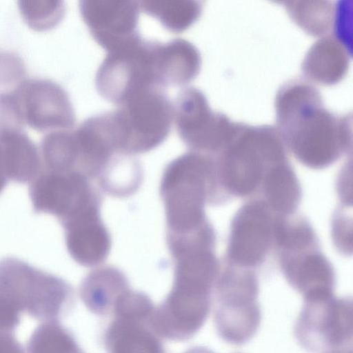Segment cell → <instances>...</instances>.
Wrapping results in <instances>:
<instances>
[{
	"mask_svg": "<svg viewBox=\"0 0 353 353\" xmlns=\"http://www.w3.org/2000/svg\"><path fill=\"white\" fill-rule=\"evenodd\" d=\"M276 129L295 157L305 165L325 167L352 143V114L327 110L311 82L293 79L284 83L275 99Z\"/></svg>",
	"mask_w": 353,
	"mask_h": 353,
	"instance_id": "6da1fadb",
	"label": "cell"
},
{
	"mask_svg": "<svg viewBox=\"0 0 353 353\" xmlns=\"http://www.w3.org/2000/svg\"><path fill=\"white\" fill-rule=\"evenodd\" d=\"M217 263L198 255L174 263L171 291L155 307L151 325L160 336L172 341L192 338L205 323L211 307Z\"/></svg>",
	"mask_w": 353,
	"mask_h": 353,
	"instance_id": "7a4b0ae2",
	"label": "cell"
},
{
	"mask_svg": "<svg viewBox=\"0 0 353 353\" xmlns=\"http://www.w3.org/2000/svg\"><path fill=\"white\" fill-rule=\"evenodd\" d=\"M212 164L195 151L183 154L165 168L160 183L166 219L167 237L192 235L208 225L204 203Z\"/></svg>",
	"mask_w": 353,
	"mask_h": 353,
	"instance_id": "3957f363",
	"label": "cell"
},
{
	"mask_svg": "<svg viewBox=\"0 0 353 353\" xmlns=\"http://www.w3.org/2000/svg\"><path fill=\"white\" fill-rule=\"evenodd\" d=\"M65 280L18 258L0 259V299L20 313L45 321H58L73 303Z\"/></svg>",
	"mask_w": 353,
	"mask_h": 353,
	"instance_id": "277c9868",
	"label": "cell"
},
{
	"mask_svg": "<svg viewBox=\"0 0 353 353\" xmlns=\"http://www.w3.org/2000/svg\"><path fill=\"white\" fill-rule=\"evenodd\" d=\"M283 141L274 126L239 122L235 134L222 150L228 187L239 195L252 192L267 165L285 162Z\"/></svg>",
	"mask_w": 353,
	"mask_h": 353,
	"instance_id": "5b68a950",
	"label": "cell"
},
{
	"mask_svg": "<svg viewBox=\"0 0 353 353\" xmlns=\"http://www.w3.org/2000/svg\"><path fill=\"white\" fill-rule=\"evenodd\" d=\"M114 111L120 153L133 156L149 152L168 137L173 121V104L163 90L143 91Z\"/></svg>",
	"mask_w": 353,
	"mask_h": 353,
	"instance_id": "8992f818",
	"label": "cell"
},
{
	"mask_svg": "<svg viewBox=\"0 0 353 353\" xmlns=\"http://www.w3.org/2000/svg\"><path fill=\"white\" fill-rule=\"evenodd\" d=\"M299 345L310 353L352 350V301L334 295L304 301L294 325Z\"/></svg>",
	"mask_w": 353,
	"mask_h": 353,
	"instance_id": "52a82bcc",
	"label": "cell"
},
{
	"mask_svg": "<svg viewBox=\"0 0 353 353\" xmlns=\"http://www.w3.org/2000/svg\"><path fill=\"white\" fill-rule=\"evenodd\" d=\"M152 43L141 39L107 53L95 78L97 90L102 97L119 105L143 91L161 89L154 74Z\"/></svg>",
	"mask_w": 353,
	"mask_h": 353,
	"instance_id": "ba28073f",
	"label": "cell"
},
{
	"mask_svg": "<svg viewBox=\"0 0 353 353\" xmlns=\"http://www.w3.org/2000/svg\"><path fill=\"white\" fill-rule=\"evenodd\" d=\"M261 320L254 276L233 274L223 279L214 307V325L221 339L230 344L243 345L254 336Z\"/></svg>",
	"mask_w": 353,
	"mask_h": 353,
	"instance_id": "9c48e42d",
	"label": "cell"
},
{
	"mask_svg": "<svg viewBox=\"0 0 353 353\" xmlns=\"http://www.w3.org/2000/svg\"><path fill=\"white\" fill-rule=\"evenodd\" d=\"M181 140L195 152L222 150L233 137L238 123L213 111L202 91L182 90L173 105V120Z\"/></svg>",
	"mask_w": 353,
	"mask_h": 353,
	"instance_id": "30bf717a",
	"label": "cell"
},
{
	"mask_svg": "<svg viewBox=\"0 0 353 353\" xmlns=\"http://www.w3.org/2000/svg\"><path fill=\"white\" fill-rule=\"evenodd\" d=\"M155 307L143 292L131 289L115 302L104 335L108 353H165L151 325Z\"/></svg>",
	"mask_w": 353,
	"mask_h": 353,
	"instance_id": "8fae6325",
	"label": "cell"
},
{
	"mask_svg": "<svg viewBox=\"0 0 353 353\" xmlns=\"http://www.w3.org/2000/svg\"><path fill=\"white\" fill-rule=\"evenodd\" d=\"M19 124L37 131L70 130L75 123L72 103L65 90L43 79L23 81L8 92Z\"/></svg>",
	"mask_w": 353,
	"mask_h": 353,
	"instance_id": "7c38bea8",
	"label": "cell"
},
{
	"mask_svg": "<svg viewBox=\"0 0 353 353\" xmlns=\"http://www.w3.org/2000/svg\"><path fill=\"white\" fill-rule=\"evenodd\" d=\"M79 10L91 35L107 52L141 39L138 30L139 1L83 0L79 2Z\"/></svg>",
	"mask_w": 353,
	"mask_h": 353,
	"instance_id": "4fadbf2b",
	"label": "cell"
},
{
	"mask_svg": "<svg viewBox=\"0 0 353 353\" xmlns=\"http://www.w3.org/2000/svg\"><path fill=\"white\" fill-rule=\"evenodd\" d=\"M101 206L99 203L87 205L59 221L70 255L83 266L101 264L111 249L112 239L102 221Z\"/></svg>",
	"mask_w": 353,
	"mask_h": 353,
	"instance_id": "5bb4252c",
	"label": "cell"
},
{
	"mask_svg": "<svg viewBox=\"0 0 353 353\" xmlns=\"http://www.w3.org/2000/svg\"><path fill=\"white\" fill-rule=\"evenodd\" d=\"M90 179L78 172L41 168L30 183L29 195L35 213L66 216L92 190Z\"/></svg>",
	"mask_w": 353,
	"mask_h": 353,
	"instance_id": "9a60e30c",
	"label": "cell"
},
{
	"mask_svg": "<svg viewBox=\"0 0 353 353\" xmlns=\"http://www.w3.org/2000/svg\"><path fill=\"white\" fill-rule=\"evenodd\" d=\"M271 221L261 204L244 206L234 218L231 230L229 254L242 265L256 264L270 245Z\"/></svg>",
	"mask_w": 353,
	"mask_h": 353,
	"instance_id": "2e32d148",
	"label": "cell"
},
{
	"mask_svg": "<svg viewBox=\"0 0 353 353\" xmlns=\"http://www.w3.org/2000/svg\"><path fill=\"white\" fill-rule=\"evenodd\" d=\"M152 57L157 82L163 90L188 84L197 77L201 68L199 51L182 39L166 43L153 41Z\"/></svg>",
	"mask_w": 353,
	"mask_h": 353,
	"instance_id": "e0dca14e",
	"label": "cell"
},
{
	"mask_svg": "<svg viewBox=\"0 0 353 353\" xmlns=\"http://www.w3.org/2000/svg\"><path fill=\"white\" fill-rule=\"evenodd\" d=\"M41 168L40 152L23 130H0V172L8 181L30 183Z\"/></svg>",
	"mask_w": 353,
	"mask_h": 353,
	"instance_id": "ac0fdd59",
	"label": "cell"
},
{
	"mask_svg": "<svg viewBox=\"0 0 353 353\" xmlns=\"http://www.w3.org/2000/svg\"><path fill=\"white\" fill-rule=\"evenodd\" d=\"M351 50L333 35L316 41L303 59L301 70L310 81L323 85L340 82L346 75Z\"/></svg>",
	"mask_w": 353,
	"mask_h": 353,
	"instance_id": "d6986e66",
	"label": "cell"
},
{
	"mask_svg": "<svg viewBox=\"0 0 353 353\" xmlns=\"http://www.w3.org/2000/svg\"><path fill=\"white\" fill-rule=\"evenodd\" d=\"M130 289L125 274L113 266L99 267L82 281L79 293L85 306L94 314H110L119 296Z\"/></svg>",
	"mask_w": 353,
	"mask_h": 353,
	"instance_id": "ffe728a7",
	"label": "cell"
},
{
	"mask_svg": "<svg viewBox=\"0 0 353 353\" xmlns=\"http://www.w3.org/2000/svg\"><path fill=\"white\" fill-rule=\"evenodd\" d=\"M287 278L304 301L326 298L333 295L334 274L325 260L319 254L306 256L296 265H290Z\"/></svg>",
	"mask_w": 353,
	"mask_h": 353,
	"instance_id": "44dd1931",
	"label": "cell"
},
{
	"mask_svg": "<svg viewBox=\"0 0 353 353\" xmlns=\"http://www.w3.org/2000/svg\"><path fill=\"white\" fill-rule=\"evenodd\" d=\"M99 185L105 193L116 197L133 194L143 181V171L132 156L117 154L98 178Z\"/></svg>",
	"mask_w": 353,
	"mask_h": 353,
	"instance_id": "7402d4cb",
	"label": "cell"
},
{
	"mask_svg": "<svg viewBox=\"0 0 353 353\" xmlns=\"http://www.w3.org/2000/svg\"><path fill=\"white\" fill-rule=\"evenodd\" d=\"M336 2L333 1H283L290 17L307 34L327 35L332 31Z\"/></svg>",
	"mask_w": 353,
	"mask_h": 353,
	"instance_id": "603a6c76",
	"label": "cell"
},
{
	"mask_svg": "<svg viewBox=\"0 0 353 353\" xmlns=\"http://www.w3.org/2000/svg\"><path fill=\"white\" fill-rule=\"evenodd\" d=\"M140 9L155 18L167 30L181 32L200 17L203 5L200 1H141Z\"/></svg>",
	"mask_w": 353,
	"mask_h": 353,
	"instance_id": "cb8c5ba5",
	"label": "cell"
},
{
	"mask_svg": "<svg viewBox=\"0 0 353 353\" xmlns=\"http://www.w3.org/2000/svg\"><path fill=\"white\" fill-rule=\"evenodd\" d=\"M265 194L272 207L281 213H290L298 204L300 188L292 170L284 163L272 167L266 176Z\"/></svg>",
	"mask_w": 353,
	"mask_h": 353,
	"instance_id": "d4e9b609",
	"label": "cell"
},
{
	"mask_svg": "<svg viewBox=\"0 0 353 353\" xmlns=\"http://www.w3.org/2000/svg\"><path fill=\"white\" fill-rule=\"evenodd\" d=\"M28 353H85L74 337L58 321H45L32 332Z\"/></svg>",
	"mask_w": 353,
	"mask_h": 353,
	"instance_id": "484cf974",
	"label": "cell"
},
{
	"mask_svg": "<svg viewBox=\"0 0 353 353\" xmlns=\"http://www.w3.org/2000/svg\"><path fill=\"white\" fill-rule=\"evenodd\" d=\"M19 8L28 25L39 31L53 28L65 14L61 1H20Z\"/></svg>",
	"mask_w": 353,
	"mask_h": 353,
	"instance_id": "4316f807",
	"label": "cell"
},
{
	"mask_svg": "<svg viewBox=\"0 0 353 353\" xmlns=\"http://www.w3.org/2000/svg\"><path fill=\"white\" fill-rule=\"evenodd\" d=\"M274 233L276 239L288 248H301L312 240L311 230L304 225H289L283 222L275 223Z\"/></svg>",
	"mask_w": 353,
	"mask_h": 353,
	"instance_id": "83f0119b",
	"label": "cell"
},
{
	"mask_svg": "<svg viewBox=\"0 0 353 353\" xmlns=\"http://www.w3.org/2000/svg\"><path fill=\"white\" fill-rule=\"evenodd\" d=\"M21 320V313L0 299V334H12Z\"/></svg>",
	"mask_w": 353,
	"mask_h": 353,
	"instance_id": "f1b7e54d",
	"label": "cell"
},
{
	"mask_svg": "<svg viewBox=\"0 0 353 353\" xmlns=\"http://www.w3.org/2000/svg\"><path fill=\"white\" fill-rule=\"evenodd\" d=\"M0 353H25L12 334H0Z\"/></svg>",
	"mask_w": 353,
	"mask_h": 353,
	"instance_id": "f546056e",
	"label": "cell"
},
{
	"mask_svg": "<svg viewBox=\"0 0 353 353\" xmlns=\"http://www.w3.org/2000/svg\"><path fill=\"white\" fill-rule=\"evenodd\" d=\"M185 353H214L211 350L204 347H195L190 349Z\"/></svg>",
	"mask_w": 353,
	"mask_h": 353,
	"instance_id": "4dcf8cb0",
	"label": "cell"
},
{
	"mask_svg": "<svg viewBox=\"0 0 353 353\" xmlns=\"http://www.w3.org/2000/svg\"><path fill=\"white\" fill-rule=\"evenodd\" d=\"M8 183V181L6 179V177L2 174L0 172V194L6 188Z\"/></svg>",
	"mask_w": 353,
	"mask_h": 353,
	"instance_id": "1f68e13d",
	"label": "cell"
},
{
	"mask_svg": "<svg viewBox=\"0 0 353 353\" xmlns=\"http://www.w3.org/2000/svg\"><path fill=\"white\" fill-rule=\"evenodd\" d=\"M334 353H352V350H345V351L337 352H334Z\"/></svg>",
	"mask_w": 353,
	"mask_h": 353,
	"instance_id": "d6a6232c",
	"label": "cell"
}]
</instances>
